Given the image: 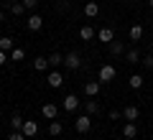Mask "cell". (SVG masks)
<instances>
[{
    "label": "cell",
    "mask_w": 153,
    "mask_h": 140,
    "mask_svg": "<svg viewBox=\"0 0 153 140\" xmlns=\"http://www.w3.org/2000/svg\"><path fill=\"white\" fill-rule=\"evenodd\" d=\"M74 130H76V133H89V130H92V117H89V115L87 112H84V115H79V117H76L74 120Z\"/></svg>",
    "instance_id": "1"
},
{
    "label": "cell",
    "mask_w": 153,
    "mask_h": 140,
    "mask_svg": "<svg viewBox=\"0 0 153 140\" xmlns=\"http://www.w3.org/2000/svg\"><path fill=\"white\" fill-rule=\"evenodd\" d=\"M115 74H117V71H115V66H112V64H105V66H100L97 79L102 81V84H110V81L115 79Z\"/></svg>",
    "instance_id": "2"
},
{
    "label": "cell",
    "mask_w": 153,
    "mask_h": 140,
    "mask_svg": "<svg viewBox=\"0 0 153 140\" xmlns=\"http://www.w3.org/2000/svg\"><path fill=\"white\" fill-rule=\"evenodd\" d=\"M64 64H66V69H82L84 61H82V56L76 54V51H69V54L64 56Z\"/></svg>",
    "instance_id": "3"
},
{
    "label": "cell",
    "mask_w": 153,
    "mask_h": 140,
    "mask_svg": "<svg viewBox=\"0 0 153 140\" xmlns=\"http://www.w3.org/2000/svg\"><path fill=\"white\" fill-rule=\"evenodd\" d=\"M79 104H82V102H79V97H76V94H66V97L61 99V107H64L66 112H74Z\"/></svg>",
    "instance_id": "4"
},
{
    "label": "cell",
    "mask_w": 153,
    "mask_h": 140,
    "mask_svg": "<svg viewBox=\"0 0 153 140\" xmlns=\"http://www.w3.org/2000/svg\"><path fill=\"white\" fill-rule=\"evenodd\" d=\"M26 26H28V31H41L44 28V18L38 16V13H33V16L26 18Z\"/></svg>",
    "instance_id": "5"
},
{
    "label": "cell",
    "mask_w": 153,
    "mask_h": 140,
    "mask_svg": "<svg viewBox=\"0 0 153 140\" xmlns=\"http://www.w3.org/2000/svg\"><path fill=\"white\" fill-rule=\"evenodd\" d=\"M46 84H49L51 89H59V87L64 84V76H61V71H51V74L46 76Z\"/></svg>",
    "instance_id": "6"
},
{
    "label": "cell",
    "mask_w": 153,
    "mask_h": 140,
    "mask_svg": "<svg viewBox=\"0 0 153 140\" xmlns=\"http://www.w3.org/2000/svg\"><path fill=\"white\" fill-rule=\"evenodd\" d=\"M123 117H125V122H135V120L140 117V110H138L135 104H128V107L123 110Z\"/></svg>",
    "instance_id": "7"
},
{
    "label": "cell",
    "mask_w": 153,
    "mask_h": 140,
    "mask_svg": "<svg viewBox=\"0 0 153 140\" xmlns=\"http://www.w3.org/2000/svg\"><path fill=\"white\" fill-rule=\"evenodd\" d=\"M41 115H44L46 120H56V115H59V107H56L54 102H46L44 107H41Z\"/></svg>",
    "instance_id": "8"
},
{
    "label": "cell",
    "mask_w": 153,
    "mask_h": 140,
    "mask_svg": "<svg viewBox=\"0 0 153 140\" xmlns=\"http://www.w3.org/2000/svg\"><path fill=\"white\" fill-rule=\"evenodd\" d=\"M97 38H100L102 43H107V46H110V43L115 41V31H112V28H100V31H97Z\"/></svg>",
    "instance_id": "9"
},
{
    "label": "cell",
    "mask_w": 153,
    "mask_h": 140,
    "mask_svg": "<svg viewBox=\"0 0 153 140\" xmlns=\"http://www.w3.org/2000/svg\"><path fill=\"white\" fill-rule=\"evenodd\" d=\"M100 84H102V81H84V94H87V97H97L100 94Z\"/></svg>",
    "instance_id": "10"
},
{
    "label": "cell",
    "mask_w": 153,
    "mask_h": 140,
    "mask_svg": "<svg viewBox=\"0 0 153 140\" xmlns=\"http://www.w3.org/2000/svg\"><path fill=\"white\" fill-rule=\"evenodd\" d=\"M135 135H138V125L135 122H125V125H123V138H125V140H133Z\"/></svg>",
    "instance_id": "11"
},
{
    "label": "cell",
    "mask_w": 153,
    "mask_h": 140,
    "mask_svg": "<svg viewBox=\"0 0 153 140\" xmlns=\"http://www.w3.org/2000/svg\"><path fill=\"white\" fill-rule=\"evenodd\" d=\"M79 38H82V41H92V38H97V31H94L92 26H82L79 28Z\"/></svg>",
    "instance_id": "12"
},
{
    "label": "cell",
    "mask_w": 153,
    "mask_h": 140,
    "mask_svg": "<svg viewBox=\"0 0 153 140\" xmlns=\"http://www.w3.org/2000/svg\"><path fill=\"white\" fill-rule=\"evenodd\" d=\"M26 138H33V135L38 133V122H33V120H26V125H23V130H21Z\"/></svg>",
    "instance_id": "13"
},
{
    "label": "cell",
    "mask_w": 153,
    "mask_h": 140,
    "mask_svg": "<svg viewBox=\"0 0 153 140\" xmlns=\"http://www.w3.org/2000/svg\"><path fill=\"white\" fill-rule=\"evenodd\" d=\"M97 13H100V5L94 3V0H87V3H84V16H87V18H94Z\"/></svg>",
    "instance_id": "14"
},
{
    "label": "cell",
    "mask_w": 153,
    "mask_h": 140,
    "mask_svg": "<svg viewBox=\"0 0 153 140\" xmlns=\"http://www.w3.org/2000/svg\"><path fill=\"white\" fill-rule=\"evenodd\" d=\"M110 54H112V56L125 54V43H123V41H112V43H110Z\"/></svg>",
    "instance_id": "15"
},
{
    "label": "cell",
    "mask_w": 153,
    "mask_h": 140,
    "mask_svg": "<svg viewBox=\"0 0 153 140\" xmlns=\"http://www.w3.org/2000/svg\"><path fill=\"white\" fill-rule=\"evenodd\" d=\"M46 66H49V59L46 56H36L33 59V69L36 71H46Z\"/></svg>",
    "instance_id": "16"
},
{
    "label": "cell",
    "mask_w": 153,
    "mask_h": 140,
    "mask_svg": "<svg viewBox=\"0 0 153 140\" xmlns=\"http://www.w3.org/2000/svg\"><path fill=\"white\" fill-rule=\"evenodd\" d=\"M16 46H13V38H8V36H0V51H13Z\"/></svg>",
    "instance_id": "17"
},
{
    "label": "cell",
    "mask_w": 153,
    "mask_h": 140,
    "mask_svg": "<svg viewBox=\"0 0 153 140\" xmlns=\"http://www.w3.org/2000/svg\"><path fill=\"white\" fill-rule=\"evenodd\" d=\"M10 13L13 16H23L26 13V5H23L21 0H16V3H10Z\"/></svg>",
    "instance_id": "18"
},
{
    "label": "cell",
    "mask_w": 153,
    "mask_h": 140,
    "mask_svg": "<svg viewBox=\"0 0 153 140\" xmlns=\"http://www.w3.org/2000/svg\"><path fill=\"white\" fill-rule=\"evenodd\" d=\"M49 133H51V135H61V133H64V125H61L59 120H51V125H49Z\"/></svg>",
    "instance_id": "19"
},
{
    "label": "cell",
    "mask_w": 153,
    "mask_h": 140,
    "mask_svg": "<svg viewBox=\"0 0 153 140\" xmlns=\"http://www.w3.org/2000/svg\"><path fill=\"white\" fill-rule=\"evenodd\" d=\"M128 84H130V89H140V87H143V76L140 74H133L130 79H128Z\"/></svg>",
    "instance_id": "20"
},
{
    "label": "cell",
    "mask_w": 153,
    "mask_h": 140,
    "mask_svg": "<svg viewBox=\"0 0 153 140\" xmlns=\"http://www.w3.org/2000/svg\"><path fill=\"white\" fill-rule=\"evenodd\" d=\"M23 125H26V120H23L21 115H13L10 117V127L13 130H23Z\"/></svg>",
    "instance_id": "21"
},
{
    "label": "cell",
    "mask_w": 153,
    "mask_h": 140,
    "mask_svg": "<svg viewBox=\"0 0 153 140\" xmlns=\"http://www.w3.org/2000/svg\"><path fill=\"white\" fill-rule=\"evenodd\" d=\"M125 61H128V64H138V61H140V54H138L135 49H130V51L125 54Z\"/></svg>",
    "instance_id": "22"
},
{
    "label": "cell",
    "mask_w": 153,
    "mask_h": 140,
    "mask_svg": "<svg viewBox=\"0 0 153 140\" xmlns=\"http://www.w3.org/2000/svg\"><path fill=\"white\" fill-rule=\"evenodd\" d=\"M143 38V26H133L130 28V41H140Z\"/></svg>",
    "instance_id": "23"
},
{
    "label": "cell",
    "mask_w": 153,
    "mask_h": 140,
    "mask_svg": "<svg viewBox=\"0 0 153 140\" xmlns=\"http://www.w3.org/2000/svg\"><path fill=\"white\" fill-rule=\"evenodd\" d=\"M64 64V54H51L49 56V66H61Z\"/></svg>",
    "instance_id": "24"
},
{
    "label": "cell",
    "mask_w": 153,
    "mask_h": 140,
    "mask_svg": "<svg viewBox=\"0 0 153 140\" xmlns=\"http://www.w3.org/2000/svg\"><path fill=\"white\" fill-rule=\"evenodd\" d=\"M84 110H87V115H97L100 112V104L97 102H84Z\"/></svg>",
    "instance_id": "25"
},
{
    "label": "cell",
    "mask_w": 153,
    "mask_h": 140,
    "mask_svg": "<svg viewBox=\"0 0 153 140\" xmlns=\"http://www.w3.org/2000/svg\"><path fill=\"white\" fill-rule=\"evenodd\" d=\"M23 56H26V51H23V49H13L10 51V61H21Z\"/></svg>",
    "instance_id": "26"
},
{
    "label": "cell",
    "mask_w": 153,
    "mask_h": 140,
    "mask_svg": "<svg viewBox=\"0 0 153 140\" xmlns=\"http://www.w3.org/2000/svg\"><path fill=\"white\" fill-rule=\"evenodd\" d=\"M8 140H26V135H23L21 130H13V133H10V138H8Z\"/></svg>",
    "instance_id": "27"
},
{
    "label": "cell",
    "mask_w": 153,
    "mask_h": 140,
    "mask_svg": "<svg viewBox=\"0 0 153 140\" xmlns=\"http://www.w3.org/2000/svg\"><path fill=\"white\" fill-rule=\"evenodd\" d=\"M23 5H26V10H33V8L38 5V0H21Z\"/></svg>",
    "instance_id": "28"
},
{
    "label": "cell",
    "mask_w": 153,
    "mask_h": 140,
    "mask_svg": "<svg viewBox=\"0 0 153 140\" xmlns=\"http://www.w3.org/2000/svg\"><path fill=\"white\" fill-rule=\"evenodd\" d=\"M143 66L146 69H153V56H143Z\"/></svg>",
    "instance_id": "29"
},
{
    "label": "cell",
    "mask_w": 153,
    "mask_h": 140,
    "mask_svg": "<svg viewBox=\"0 0 153 140\" xmlns=\"http://www.w3.org/2000/svg\"><path fill=\"white\" fill-rule=\"evenodd\" d=\"M123 117V112H117V110H112V112H110V120H120Z\"/></svg>",
    "instance_id": "30"
},
{
    "label": "cell",
    "mask_w": 153,
    "mask_h": 140,
    "mask_svg": "<svg viewBox=\"0 0 153 140\" xmlns=\"http://www.w3.org/2000/svg\"><path fill=\"white\" fill-rule=\"evenodd\" d=\"M5 61H8V54H5V51H0V66L5 64Z\"/></svg>",
    "instance_id": "31"
},
{
    "label": "cell",
    "mask_w": 153,
    "mask_h": 140,
    "mask_svg": "<svg viewBox=\"0 0 153 140\" xmlns=\"http://www.w3.org/2000/svg\"><path fill=\"white\" fill-rule=\"evenodd\" d=\"M3 21H5V13H3V10H0V23H3Z\"/></svg>",
    "instance_id": "32"
},
{
    "label": "cell",
    "mask_w": 153,
    "mask_h": 140,
    "mask_svg": "<svg viewBox=\"0 0 153 140\" xmlns=\"http://www.w3.org/2000/svg\"><path fill=\"white\" fill-rule=\"evenodd\" d=\"M148 5H151V8H153V0H148Z\"/></svg>",
    "instance_id": "33"
}]
</instances>
